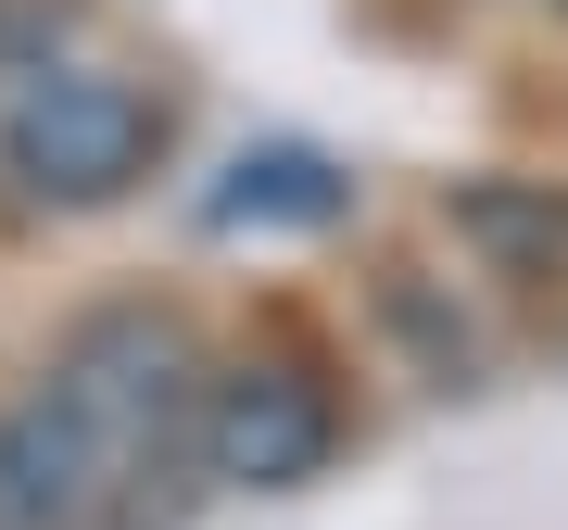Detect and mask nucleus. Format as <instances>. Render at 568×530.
Segmentation results:
<instances>
[{"instance_id": "f257e3e1", "label": "nucleus", "mask_w": 568, "mask_h": 530, "mask_svg": "<svg viewBox=\"0 0 568 530\" xmlns=\"http://www.w3.org/2000/svg\"><path fill=\"white\" fill-rule=\"evenodd\" d=\"M164 152V102L126 77H89V63H63V77H26L13 114H0V177L26 190V203L51 215H102L126 190L152 177Z\"/></svg>"}, {"instance_id": "f03ea898", "label": "nucleus", "mask_w": 568, "mask_h": 530, "mask_svg": "<svg viewBox=\"0 0 568 530\" xmlns=\"http://www.w3.org/2000/svg\"><path fill=\"white\" fill-rule=\"evenodd\" d=\"M126 480H140V455L77 391L39 379L26 405H0V530H102L126 506Z\"/></svg>"}, {"instance_id": "7ed1b4c3", "label": "nucleus", "mask_w": 568, "mask_h": 530, "mask_svg": "<svg viewBox=\"0 0 568 530\" xmlns=\"http://www.w3.org/2000/svg\"><path fill=\"white\" fill-rule=\"evenodd\" d=\"M190 442H203V468L227 492H291L328 468V442H342V405H328L316 367H291V354H265V367H227L203 405H190Z\"/></svg>"}, {"instance_id": "20e7f679", "label": "nucleus", "mask_w": 568, "mask_h": 530, "mask_svg": "<svg viewBox=\"0 0 568 530\" xmlns=\"http://www.w3.org/2000/svg\"><path fill=\"white\" fill-rule=\"evenodd\" d=\"M354 190L328 177L316 152H241L227 164V190H215V227H328Z\"/></svg>"}]
</instances>
